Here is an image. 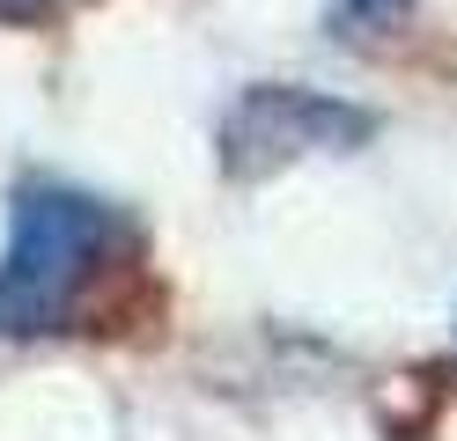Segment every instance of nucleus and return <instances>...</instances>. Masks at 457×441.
<instances>
[{
  "instance_id": "1",
  "label": "nucleus",
  "mask_w": 457,
  "mask_h": 441,
  "mask_svg": "<svg viewBox=\"0 0 457 441\" xmlns=\"http://www.w3.org/2000/svg\"><path fill=\"white\" fill-rule=\"evenodd\" d=\"M133 214L74 176H22L0 243V339H52L96 309V280L126 273Z\"/></svg>"
},
{
  "instance_id": "2",
  "label": "nucleus",
  "mask_w": 457,
  "mask_h": 441,
  "mask_svg": "<svg viewBox=\"0 0 457 441\" xmlns=\"http://www.w3.org/2000/svg\"><path fill=\"white\" fill-rule=\"evenodd\" d=\"M377 133V110H361L332 88H303V81H251L237 88V103L221 110L214 133V162L228 184H259V176L288 169L303 155H347Z\"/></svg>"
},
{
  "instance_id": "3",
  "label": "nucleus",
  "mask_w": 457,
  "mask_h": 441,
  "mask_svg": "<svg viewBox=\"0 0 457 441\" xmlns=\"http://www.w3.org/2000/svg\"><path fill=\"white\" fill-rule=\"evenodd\" d=\"M413 15V0H325V37L339 45H377Z\"/></svg>"
},
{
  "instance_id": "4",
  "label": "nucleus",
  "mask_w": 457,
  "mask_h": 441,
  "mask_svg": "<svg viewBox=\"0 0 457 441\" xmlns=\"http://www.w3.org/2000/svg\"><path fill=\"white\" fill-rule=\"evenodd\" d=\"M60 0H0V22H45Z\"/></svg>"
}]
</instances>
